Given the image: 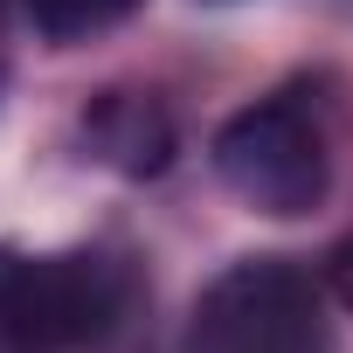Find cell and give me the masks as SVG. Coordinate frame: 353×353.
<instances>
[{"label":"cell","instance_id":"cell-1","mask_svg":"<svg viewBox=\"0 0 353 353\" xmlns=\"http://www.w3.org/2000/svg\"><path fill=\"white\" fill-rule=\"evenodd\" d=\"M139 305V270L118 250L28 256L0 243V353H104Z\"/></svg>","mask_w":353,"mask_h":353},{"label":"cell","instance_id":"cell-5","mask_svg":"<svg viewBox=\"0 0 353 353\" xmlns=\"http://www.w3.org/2000/svg\"><path fill=\"white\" fill-rule=\"evenodd\" d=\"M21 8H28V21L49 49H77V42H97V35L125 28L145 0H21Z\"/></svg>","mask_w":353,"mask_h":353},{"label":"cell","instance_id":"cell-6","mask_svg":"<svg viewBox=\"0 0 353 353\" xmlns=\"http://www.w3.org/2000/svg\"><path fill=\"white\" fill-rule=\"evenodd\" d=\"M325 284H332V298H339V305L353 312V236H346V243H339V250L325 256Z\"/></svg>","mask_w":353,"mask_h":353},{"label":"cell","instance_id":"cell-7","mask_svg":"<svg viewBox=\"0 0 353 353\" xmlns=\"http://www.w3.org/2000/svg\"><path fill=\"white\" fill-rule=\"evenodd\" d=\"M0 97H8V63H0Z\"/></svg>","mask_w":353,"mask_h":353},{"label":"cell","instance_id":"cell-2","mask_svg":"<svg viewBox=\"0 0 353 353\" xmlns=\"http://www.w3.org/2000/svg\"><path fill=\"white\" fill-rule=\"evenodd\" d=\"M208 159H215V181L270 222L312 215L332 188V139H325L312 90H298V83L229 111L222 132L208 139Z\"/></svg>","mask_w":353,"mask_h":353},{"label":"cell","instance_id":"cell-3","mask_svg":"<svg viewBox=\"0 0 353 353\" xmlns=\"http://www.w3.org/2000/svg\"><path fill=\"white\" fill-rule=\"evenodd\" d=\"M181 353H332L325 284L291 256H236L201 284Z\"/></svg>","mask_w":353,"mask_h":353},{"label":"cell","instance_id":"cell-4","mask_svg":"<svg viewBox=\"0 0 353 353\" xmlns=\"http://www.w3.org/2000/svg\"><path fill=\"white\" fill-rule=\"evenodd\" d=\"M77 132H83V152L97 166L125 173V181H159L181 152V125L152 90H97L83 104Z\"/></svg>","mask_w":353,"mask_h":353}]
</instances>
